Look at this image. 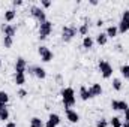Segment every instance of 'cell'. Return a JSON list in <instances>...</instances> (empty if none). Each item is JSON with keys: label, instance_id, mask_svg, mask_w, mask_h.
Returning a JSON list of instances; mask_svg holds the SVG:
<instances>
[{"label": "cell", "instance_id": "1", "mask_svg": "<svg viewBox=\"0 0 129 127\" xmlns=\"http://www.w3.org/2000/svg\"><path fill=\"white\" fill-rule=\"evenodd\" d=\"M60 96H62V102H63L64 111L66 109H72L77 103V99H75V91L72 87H64L60 91Z\"/></svg>", "mask_w": 129, "mask_h": 127}, {"label": "cell", "instance_id": "2", "mask_svg": "<svg viewBox=\"0 0 129 127\" xmlns=\"http://www.w3.org/2000/svg\"><path fill=\"white\" fill-rule=\"evenodd\" d=\"M77 33H78V29L74 26V24H69V26H63L62 27V40L63 42H71L75 36H77Z\"/></svg>", "mask_w": 129, "mask_h": 127}, {"label": "cell", "instance_id": "3", "mask_svg": "<svg viewBox=\"0 0 129 127\" xmlns=\"http://www.w3.org/2000/svg\"><path fill=\"white\" fill-rule=\"evenodd\" d=\"M53 27H54V24H53V21H45V23H42V24H39V30H38V37H39V40H45L51 32H53Z\"/></svg>", "mask_w": 129, "mask_h": 127}, {"label": "cell", "instance_id": "4", "mask_svg": "<svg viewBox=\"0 0 129 127\" xmlns=\"http://www.w3.org/2000/svg\"><path fill=\"white\" fill-rule=\"evenodd\" d=\"M30 15H32L39 24H42V23L47 21V14H45V11H44L41 6L32 5V6H30Z\"/></svg>", "mask_w": 129, "mask_h": 127}, {"label": "cell", "instance_id": "5", "mask_svg": "<svg viewBox=\"0 0 129 127\" xmlns=\"http://www.w3.org/2000/svg\"><path fill=\"white\" fill-rule=\"evenodd\" d=\"M98 67H99V72H101L104 79H110L113 76V66L108 63L107 60H99Z\"/></svg>", "mask_w": 129, "mask_h": 127}, {"label": "cell", "instance_id": "6", "mask_svg": "<svg viewBox=\"0 0 129 127\" xmlns=\"http://www.w3.org/2000/svg\"><path fill=\"white\" fill-rule=\"evenodd\" d=\"M38 54H39V57H41V60H42L44 63H50V61L53 60V57H54L53 51H51L48 46H45V45H41V46L38 48Z\"/></svg>", "mask_w": 129, "mask_h": 127}, {"label": "cell", "instance_id": "7", "mask_svg": "<svg viewBox=\"0 0 129 127\" xmlns=\"http://www.w3.org/2000/svg\"><path fill=\"white\" fill-rule=\"evenodd\" d=\"M27 72L33 76H36L38 79H45L47 78V70L41 66H27Z\"/></svg>", "mask_w": 129, "mask_h": 127}, {"label": "cell", "instance_id": "8", "mask_svg": "<svg viewBox=\"0 0 129 127\" xmlns=\"http://www.w3.org/2000/svg\"><path fill=\"white\" fill-rule=\"evenodd\" d=\"M27 61H26V58L24 57H18L17 60H15V64H14V69H15V72L17 73H26L27 72Z\"/></svg>", "mask_w": 129, "mask_h": 127}, {"label": "cell", "instance_id": "9", "mask_svg": "<svg viewBox=\"0 0 129 127\" xmlns=\"http://www.w3.org/2000/svg\"><path fill=\"white\" fill-rule=\"evenodd\" d=\"M0 29H2V32H3L5 36L12 37V39H14V36L17 34V30H18V27H17L15 24H2Z\"/></svg>", "mask_w": 129, "mask_h": 127}, {"label": "cell", "instance_id": "10", "mask_svg": "<svg viewBox=\"0 0 129 127\" xmlns=\"http://www.w3.org/2000/svg\"><path fill=\"white\" fill-rule=\"evenodd\" d=\"M111 108L114 109V111H126L129 108V105H128V102L126 100H111Z\"/></svg>", "mask_w": 129, "mask_h": 127}, {"label": "cell", "instance_id": "11", "mask_svg": "<svg viewBox=\"0 0 129 127\" xmlns=\"http://www.w3.org/2000/svg\"><path fill=\"white\" fill-rule=\"evenodd\" d=\"M66 120L72 124H77L80 121V114L74 109H66Z\"/></svg>", "mask_w": 129, "mask_h": 127}, {"label": "cell", "instance_id": "12", "mask_svg": "<svg viewBox=\"0 0 129 127\" xmlns=\"http://www.w3.org/2000/svg\"><path fill=\"white\" fill-rule=\"evenodd\" d=\"M89 30H90V23L86 20V21L78 27V34H81L83 37H86V36H89Z\"/></svg>", "mask_w": 129, "mask_h": 127}, {"label": "cell", "instance_id": "13", "mask_svg": "<svg viewBox=\"0 0 129 127\" xmlns=\"http://www.w3.org/2000/svg\"><path fill=\"white\" fill-rule=\"evenodd\" d=\"M26 73H17L15 72V75H14V82L18 85V87H23L24 84H26Z\"/></svg>", "mask_w": 129, "mask_h": 127}, {"label": "cell", "instance_id": "14", "mask_svg": "<svg viewBox=\"0 0 129 127\" xmlns=\"http://www.w3.org/2000/svg\"><path fill=\"white\" fill-rule=\"evenodd\" d=\"M80 97H81V100H89V99H92V93H90V90L86 87V85H81L80 87Z\"/></svg>", "mask_w": 129, "mask_h": 127}, {"label": "cell", "instance_id": "15", "mask_svg": "<svg viewBox=\"0 0 129 127\" xmlns=\"http://www.w3.org/2000/svg\"><path fill=\"white\" fill-rule=\"evenodd\" d=\"M95 42H96L99 46H104V45H107V42H108V37H107V34L105 32H101L96 34V37H95Z\"/></svg>", "mask_w": 129, "mask_h": 127}, {"label": "cell", "instance_id": "16", "mask_svg": "<svg viewBox=\"0 0 129 127\" xmlns=\"http://www.w3.org/2000/svg\"><path fill=\"white\" fill-rule=\"evenodd\" d=\"M90 90V93H92V97H98V96L102 94V85L101 84H98V82H95V84H92V87L89 88Z\"/></svg>", "mask_w": 129, "mask_h": 127}, {"label": "cell", "instance_id": "17", "mask_svg": "<svg viewBox=\"0 0 129 127\" xmlns=\"http://www.w3.org/2000/svg\"><path fill=\"white\" fill-rule=\"evenodd\" d=\"M81 45H83V48H84V49H92V48H93V45H95V40H93V37H92V36H86V37H83Z\"/></svg>", "mask_w": 129, "mask_h": 127}, {"label": "cell", "instance_id": "18", "mask_svg": "<svg viewBox=\"0 0 129 127\" xmlns=\"http://www.w3.org/2000/svg\"><path fill=\"white\" fill-rule=\"evenodd\" d=\"M0 120L8 123V120H9V109H8V105H2V103H0Z\"/></svg>", "mask_w": 129, "mask_h": 127}, {"label": "cell", "instance_id": "19", "mask_svg": "<svg viewBox=\"0 0 129 127\" xmlns=\"http://www.w3.org/2000/svg\"><path fill=\"white\" fill-rule=\"evenodd\" d=\"M105 34H107V37L110 39H114L117 34H119V29H117V26H108L107 27V30H105Z\"/></svg>", "mask_w": 129, "mask_h": 127}, {"label": "cell", "instance_id": "20", "mask_svg": "<svg viewBox=\"0 0 129 127\" xmlns=\"http://www.w3.org/2000/svg\"><path fill=\"white\" fill-rule=\"evenodd\" d=\"M17 18V11L15 9H8L5 11V21L6 23H12Z\"/></svg>", "mask_w": 129, "mask_h": 127}, {"label": "cell", "instance_id": "21", "mask_svg": "<svg viewBox=\"0 0 129 127\" xmlns=\"http://www.w3.org/2000/svg\"><path fill=\"white\" fill-rule=\"evenodd\" d=\"M117 29H119V33L125 34L126 32H129V21H125V20H120V23H119Z\"/></svg>", "mask_w": 129, "mask_h": 127}, {"label": "cell", "instance_id": "22", "mask_svg": "<svg viewBox=\"0 0 129 127\" xmlns=\"http://www.w3.org/2000/svg\"><path fill=\"white\" fill-rule=\"evenodd\" d=\"M30 127H45V123L39 117H33L30 118Z\"/></svg>", "mask_w": 129, "mask_h": 127}, {"label": "cell", "instance_id": "23", "mask_svg": "<svg viewBox=\"0 0 129 127\" xmlns=\"http://www.w3.org/2000/svg\"><path fill=\"white\" fill-rule=\"evenodd\" d=\"M48 121H51L53 124H56V126H59L62 120H60V115H59V114H56V112H51V114L48 115Z\"/></svg>", "mask_w": 129, "mask_h": 127}, {"label": "cell", "instance_id": "24", "mask_svg": "<svg viewBox=\"0 0 129 127\" xmlns=\"http://www.w3.org/2000/svg\"><path fill=\"white\" fill-rule=\"evenodd\" d=\"M113 88H114L116 91H122V88H123V82H122V79L114 78V79H113Z\"/></svg>", "mask_w": 129, "mask_h": 127}, {"label": "cell", "instance_id": "25", "mask_svg": "<svg viewBox=\"0 0 129 127\" xmlns=\"http://www.w3.org/2000/svg\"><path fill=\"white\" fill-rule=\"evenodd\" d=\"M120 73H122V76L129 81V64H123L122 67H120Z\"/></svg>", "mask_w": 129, "mask_h": 127}, {"label": "cell", "instance_id": "26", "mask_svg": "<svg viewBox=\"0 0 129 127\" xmlns=\"http://www.w3.org/2000/svg\"><path fill=\"white\" fill-rule=\"evenodd\" d=\"M12 45H14V39L8 37V36H3V46L6 49H9V48H12Z\"/></svg>", "mask_w": 129, "mask_h": 127}, {"label": "cell", "instance_id": "27", "mask_svg": "<svg viewBox=\"0 0 129 127\" xmlns=\"http://www.w3.org/2000/svg\"><path fill=\"white\" fill-rule=\"evenodd\" d=\"M110 124H111V127H122L123 121H122V118H119V117H113V118L110 120Z\"/></svg>", "mask_w": 129, "mask_h": 127}, {"label": "cell", "instance_id": "28", "mask_svg": "<svg viewBox=\"0 0 129 127\" xmlns=\"http://www.w3.org/2000/svg\"><path fill=\"white\" fill-rule=\"evenodd\" d=\"M0 103L2 105H8L9 103V94L6 93V91H0Z\"/></svg>", "mask_w": 129, "mask_h": 127}, {"label": "cell", "instance_id": "29", "mask_svg": "<svg viewBox=\"0 0 129 127\" xmlns=\"http://www.w3.org/2000/svg\"><path fill=\"white\" fill-rule=\"evenodd\" d=\"M107 126H108V120L104 118V117L99 118V120L96 121V124H95V127H107Z\"/></svg>", "mask_w": 129, "mask_h": 127}, {"label": "cell", "instance_id": "30", "mask_svg": "<svg viewBox=\"0 0 129 127\" xmlns=\"http://www.w3.org/2000/svg\"><path fill=\"white\" fill-rule=\"evenodd\" d=\"M27 94H29V93H27V90H24V88H20V90L17 91V96H18L20 99H24V97H27Z\"/></svg>", "mask_w": 129, "mask_h": 127}, {"label": "cell", "instance_id": "31", "mask_svg": "<svg viewBox=\"0 0 129 127\" xmlns=\"http://www.w3.org/2000/svg\"><path fill=\"white\" fill-rule=\"evenodd\" d=\"M51 5H53V2H50V0H42V2H41L42 9H47V8H50Z\"/></svg>", "mask_w": 129, "mask_h": 127}, {"label": "cell", "instance_id": "32", "mask_svg": "<svg viewBox=\"0 0 129 127\" xmlns=\"http://www.w3.org/2000/svg\"><path fill=\"white\" fill-rule=\"evenodd\" d=\"M122 20H125V21H129V9L123 11V14H122Z\"/></svg>", "mask_w": 129, "mask_h": 127}, {"label": "cell", "instance_id": "33", "mask_svg": "<svg viewBox=\"0 0 129 127\" xmlns=\"http://www.w3.org/2000/svg\"><path fill=\"white\" fill-rule=\"evenodd\" d=\"M23 5H24L23 0H12V6H15V8L17 6H23Z\"/></svg>", "mask_w": 129, "mask_h": 127}, {"label": "cell", "instance_id": "34", "mask_svg": "<svg viewBox=\"0 0 129 127\" xmlns=\"http://www.w3.org/2000/svg\"><path fill=\"white\" fill-rule=\"evenodd\" d=\"M104 24H105V21H104L102 18H99V20H96V24H95V26H96V27H102Z\"/></svg>", "mask_w": 129, "mask_h": 127}, {"label": "cell", "instance_id": "35", "mask_svg": "<svg viewBox=\"0 0 129 127\" xmlns=\"http://www.w3.org/2000/svg\"><path fill=\"white\" fill-rule=\"evenodd\" d=\"M5 127H17V123H14V121H8V123L5 124Z\"/></svg>", "mask_w": 129, "mask_h": 127}, {"label": "cell", "instance_id": "36", "mask_svg": "<svg viewBox=\"0 0 129 127\" xmlns=\"http://www.w3.org/2000/svg\"><path fill=\"white\" fill-rule=\"evenodd\" d=\"M123 114H125V121H126V123H129V108L125 111V112H123Z\"/></svg>", "mask_w": 129, "mask_h": 127}, {"label": "cell", "instance_id": "37", "mask_svg": "<svg viewBox=\"0 0 129 127\" xmlns=\"http://www.w3.org/2000/svg\"><path fill=\"white\" fill-rule=\"evenodd\" d=\"M116 51H117V52H122V51H123V48H122V45H120V43H117V45H116Z\"/></svg>", "mask_w": 129, "mask_h": 127}, {"label": "cell", "instance_id": "38", "mask_svg": "<svg viewBox=\"0 0 129 127\" xmlns=\"http://www.w3.org/2000/svg\"><path fill=\"white\" fill-rule=\"evenodd\" d=\"M45 127H57V126H56V124H53L51 121H47V123H45Z\"/></svg>", "mask_w": 129, "mask_h": 127}, {"label": "cell", "instance_id": "39", "mask_svg": "<svg viewBox=\"0 0 129 127\" xmlns=\"http://www.w3.org/2000/svg\"><path fill=\"white\" fill-rule=\"evenodd\" d=\"M89 3H90L92 6H96V5H98V0H89Z\"/></svg>", "mask_w": 129, "mask_h": 127}, {"label": "cell", "instance_id": "40", "mask_svg": "<svg viewBox=\"0 0 129 127\" xmlns=\"http://www.w3.org/2000/svg\"><path fill=\"white\" fill-rule=\"evenodd\" d=\"M56 79H57V82H59V84H62V76H60V75H57V76H56Z\"/></svg>", "mask_w": 129, "mask_h": 127}, {"label": "cell", "instance_id": "41", "mask_svg": "<svg viewBox=\"0 0 129 127\" xmlns=\"http://www.w3.org/2000/svg\"><path fill=\"white\" fill-rule=\"evenodd\" d=\"M122 127H129V123H126V121H125V123L122 124Z\"/></svg>", "mask_w": 129, "mask_h": 127}, {"label": "cell", "instance_id": "42", "mask_svg": "<svg viewBox=\"0 0 129 127\" xmlns=\"http://www.w3.org/2000/svg\"><path fill=\"white\" fill-rule=\"evenodd\" d=\"M0 67H2V58H0Z\"/></svg>", "mask_w": 129, "mask_h": 127}]
</instances>
